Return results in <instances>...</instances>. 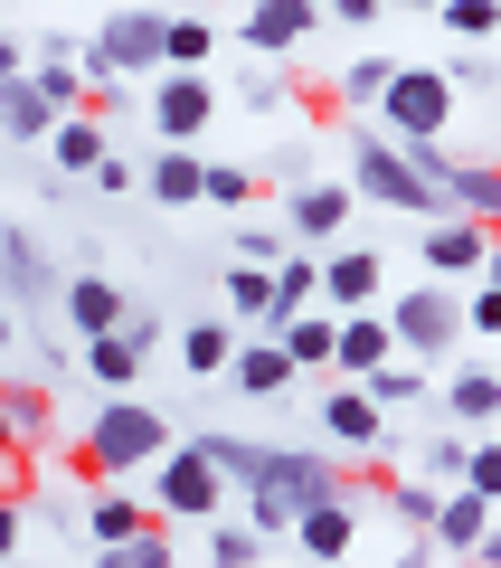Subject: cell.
Returning a JSON list of instances; mask_svg holds the SVG:
<instances>
[{
	"label": "cell",
	"instance_id": "obj_36",
	"mask_svg": "<svg viewBox=\"0 0 501 568\" xmlns=\"http://www.w3.org/2000/svg\"><path fill=\"white\" fill-rule=\"evenodd\" d=\"M388 77H398V58H360V67H341V104H379Z\"/></svg>",
	"mask_w": 501,
	"mask_h": 568
},
{
	"label": "cell",
	"instance_id": "obj_49",
	"mask_svg": "<svg viewBox=\"0 0 501 568\" xmlns=\"http://www.w3.org/2000/svg\"><path fill=\"white\" fill-rule=\"evenodd\" d=\"M407 10H436V0H407Z\"/></svg>",
	"mask_w": 501,
	"mask_h": 568
},
{
	"label": "cell",
	"instance_id": "obj_26",
	"mask_svg": "<svg viewBox=\"0 0 501 568\" xmlns=\"http://www.w3.org/2000/svg\"><path fill=\"white\" fill-rule=\"evenodd\" d=\"M227 361H237V332H227V323H190L181 332V369H190V379H218Z\"/></svg>",
	"mask_w": 501,
	"mask_h": 568
},
{
	"label": "cell",
	"instance_id": "obj_29",
	"mask_svg": "<svg viewBox=\"0 0 501 568\" xmlns=\"http://www.w3.org/2000/svg\"><path fill=\"white\" fill-rule=\"evenodd\" d=\"M360 388H369V407H407V398H426V361H379Z\"/></svg>",
	"mask_w": 501,
	"mask_h": 568
},
{
	"label": "cell",
	"instance_id": "obj_33",
	"mask_svg": "<svg viewBox=\"0 0 501 568\" xmlns=\"http://www.w3.org/2000/svg\"><path fill=\"white\" fill-rule=\"evenodd\" d=\"M256 559H265V530H246V521L208 530V568H256Z\"/></svg>",
	"mask_w": 501,
	"mask_h": 568
},
{
	"label": "cell",
	"instance_id": "obj_8",
	"mask_svg": "<svg viewBox=\"0 0 501 568\" xmlns=\"http://www.w3.org/2000/svg\"><path fill=\"white\" fill-rule=\"evenodd\" d=\"M417 256H426V275L436 284H463V275H482V256H492V227H473V219H426V237H417Z\"/></svg>",
	"mask_w": 501,
	"mask_h": 568
},
{
	"label": "cell",
	"instance_id": "obj_39",
	"mask_svg": "<svg viewBox=\"0 0 501 568\" xmlns=\"http://www.w3.org/2000/svg\"><path fill=\"white\" fill-rule=\"evenodd\" d=\"M436 503H444L436 484H388V511H398V521H417V530L436 521Z\"/></svg>",
	"mask_w": 501,
	"mask_h": 568
},
{
	"label": "cell",
	"instance_id": "obj_41",
	"mask_svg": "<svg viewBox=\"0 0 501 568\" xmlns=\"http://www.w3.org/2000/svg\"><path fill=\"white\" fill-rule=\"evenodd\" d=\"M20 530H29V511H20V493H0V568L20 559Z\"/></svg>",
	"mask_w": 501,
	"mask_h": 568
},
{
	"label": "cell",
	"instance_id": "obj_20",
	"mask_svg": "<svg viewBox=\"0 0 501 568\" xmlns=\"http://www.w3.org/2000/svg\"><path fill=\"white\" fill-rule=\"evenodd\" d=\"M200 152H190V142H161V152H152V171H142V190H152V200L161 209H200Z\"/></svg>",
	"mask_w": 501,
	"mask_h": 568
},
{
	"label": "cell",
	"instance_id": "obj_47",
	"mask_svg": "<svg viewBox=\"0 0 501 568\" xmlns=\"http://www.w3.org/2000/svg\"><path fill=\"white\" fill-rule=\"evenodd\" d=\"M10 342H20V332H10V304H0V361H10Z\"/></svg>",
	"mask_w": 501,
	"mask_h": 568
},
{
	"label": "cell",
	"instance_id": "obj_46",
	"mask_svg": "<svg viewBox=\"0 0 501 568\" xmlns=\"http://www.w3.org/2000/svg\"><path fill=\"white\" fill-rule=\"evenodd\" d=\"M473 568H501V521L482 530V549H473Z\"/></svg>",
	"mask_w": 501,
	"mask_h": 568
},
{
	"label": "cell",
	"instance_id": "obj_43",
	"mask_svg": "<svg viewBox=\"0 0 501 568\" xmlns=\"http://www.w3.org/2000/svg\"><path fill=\"white\" fill-rule=\"evenodd\" d=\"M95 181H104V190H142V171L123 162V152H104V162H95Z\"/></svg>",
	"mask_w": 501,
	"mask_h": 568
},
{
	"label": "cell",
	"instance_id": "obj_35",
	"mask_svg": "<svg viewBox=\"0 0 501 568\" xmlns=\"http://www.w3.org/2000/svg\"><path fill=\"white\" fill-rule=\"evenodd\" d=\"M436 20L454 29V39H492V29H501V0H436Z\"/></svg>",
	"mask_w": 501,
	"mask_h": 568
},
{
	"label": "cell",
	"instance_id": "obj_42",
	"mask_svg": "<svg viewBox=\"0 0 501 568\" xmlns=\"http://www.w3.org/2000/svg\"><path fill=\"white\" fill-rule=\"evenodd\" d=\"M237 256H246V265H284V237H275V227H246Z\"/></svg>",
	"mask_w": 501,
	"mask_h": 568
},
{
	"label": "cell",
	"instance_id": "obj_32",
	"mask_svg": "<svg viewBox=\"0 0 501 568\" xmlns=\"http://www.w3.org/2000/svg\"><path fill=\"white\" fill-rule=\"evenodd\" d=\"M246 200H256V171H237V162L200 171V209H246Z\"/></svg>",
	"mask_w": 501,
	"mask_h": 568
},
{
	"label": "cell",
	"instance_id": "obj_14",
	"mask_svg": "<svg viewBox=\"0 0 501 568\" xmlns=\"http://www.w3.org/2000/svg\"><path fill=\"white\" fill-rule=\"evenodd\" d=\"M379 417H388V407H369V388H331V398H321V436H331V446H341V455H379L388 446V436H379Z\"/></svg>",
	"mask_w": 501,
	"mask_h": 568
},
{
	"label": "cell",
	"instance_id": "obj_12",
	"mask_svg": "<svg viewBox=\"0 0 501 568\" xmlns=\"http://www.w3.org/2000/svg\"><path fill=\"white\" fill-rule=\"evenodd\" d=\"M237 39L256 48V58H294V48L313 39V0H246Z\"/></svg>",
	"mask_w": 501,
	"mask_h": 568
},
{
	"label": "cell",
	"instance_id": "obj_38",
	"mask_svg": "<svg viewBox=\"0 0 501 568\" xmlns=\"http://www.w3.org/2000/svg\"><path fill=\"white\" fill-rule=\"evenodd\" d=\"M463 446H473V436H436V446H426V484H463Z\"/></svg>",
	"mask_w": 501,
	"mask_h": 568
},
{
	"label": "cell",
	"instance_id": "obj_15",
	"mask_svg": "<svg viewBox=\"0 0 501 568\" xmlns=\"http://www.w3.org/2000/svg\"><path fill=\"white\" fill-rule=\"evenodd\" d=\"M379 361H398V332H388V313L369 304V313H341V342H331V369L341 379H369Z\"/></svg>",
	"mask_w": 501,
	"mask_h": 568
},
{
	"label": "cell",
	"instance_id": "obj_11",
	"mask_svg": "<svg viewBox=\"0 0 501 568\" xmlns=\"http://www.w3.org/2000/svg\"><path fill=\"white\" fill-rule=\"evenodd\" d=\"M58 304H67V323H76V342H104V332H123L133 294L104 284V275H58Z\"/></svg>",
	"mask_w": 501,
	"mask_h": 568
},
{
	"label": "cell",
	"instance_id": "obj_30",
	"mask_svg": "<svg viewBox=\"0 0 501 568\" xmlns=\"http://www.w3.org/2000/svg\"><path fill=\"white\" fill-rule=\"evenodd\" d=\"M0 417H10V436H48V388H29V379H0Z\"/></svg>",
	"mask_w": 501,
	"mask_h": 568
},
{
	"label": "cell",
	"instance_id": "obj_25",
	"mask_svg": "<svg viewBox=\"0 0 501 568\" xmlns=\"http://www.w3.org/2000/svg\"><path fill=\"white\" fill-rule=\"evenodd\" d=\"M275 342L294 351V369H331V342H341V313H321V304H313V313H294V323L275 332Z\"/></svg>",
	"mask_w": 501,
	"mask_h": 568
},
{
	"label": "cell",
	"instance_id": "obj_1",
	"mask_svg": "<svg viewBox=\"0 0 501 568\" xmlns=\"http://www.w3.org/2000/svg\"><path fill=\"white\" fill-rule=\"evenodd\" d=\"M171 446H181V436H171V417H161L152 398H104L95 426H85V474L123 484V474H152Z\"/></svg>",
	"mask_w": 501,
	"mask_h": 568
},
{
	"label": "cell",
	"instance_id": "obj_10",
	"mask_svg": "<svg viewBox=\"0 0 501 568\" xmlns=\"http://www.w3.org/2000/svg\"><path fill=\"white\" fill-rule=\"evenodd\" d=\"M379 284H388L379 246H341V256H321V313H369Z\"/></svg>",
	"mask_w": 501,
	"mask_h": 568
},
{
	"label": "cell",
	"instance_id": "obj_6",
	"mask_svg": "<svg viewBox=\"0 0 501 568\" xmlns=\"http://www.w3.org/2000/svg\"><path fill=\"white\" fill-rule=\"evenodd\" d=\"M444 123H454V77L444 67H398L379 95V133L417 142V133H444Z\"/></svg>",
	"mask_w": 501,
	"mask_h": 568
},
{
	"label": "cell",
	"instance_id": "obj_24",
	"mask_svg": "<svg viewBox=\"0 0 501 568\" xmlns=\"http://www.w3.org/2000/svg\"><path fill=\"white\" fill-rule=\"evenodd\" d=\"M444 407H454V426H492L501 417V379L482 361H463L454 379H444Z\"/></svg>",
	"mask_w": 501,
	"mask_h": 568
},
{
	"label": "cell",
	"instance_id": "obj_17",
	"mask_svg": "<svg viewBox=\"0 0 501 568\" xmlns=\"http://www.w3.org/2000/svg\"><path fill=\"white\" fill-rule=\"evenodd\" d=\"M58 294V265L29 246V227H0V304H39Z\"/></svg>",
	"mask_w": 501,
	"mask_h": 568
},
{
	"label": "cell",
	"instance_id": "obj_34",
	"mask_svg": "<svg viewBox=\"0 0 501 568\" xmlns=\"http://www.w3.org/2000/svg\"><path fill=\"white\" fill-rule=\"evenodd\" d=\"M95 568H181V559H171V540H161V521H152L142 540H114V549H95Z\"/></svg>",
	"mask_w": 501,
	"mask_h": 568
},
{
	"label": "cell",
	"instance_id": "obj_48",
	"mask_svg": "<svg viewBox=\"0 0 501 568\" xmlns=\"http://www.w3.org/2000/svg\"><path fill=\"white\" fill-rule=\"evenodd\" d=\"M10 455H20V436H10V417H0V465H10Z\"/></svg>",
	"mask_w": 501,
	"mask_h": 568
},
{
	"label": "cell",
	"instance_id": "obj_40",
	"mask_svg": "<svg viewBox=\"0 0 501 568\" xmlns=\"http://www.w3.org/2000/svg\"><path fill=\"white\" fill-rule=\"evenodd\" d=\"M463 332H501V284H492V275L463 294Z\"/></svg>",
	"mask_w": 501,
	"mask_h": 568
},
{
	"label": "cell",
	"instance_id": "obj_31",
	"mask_svg": "<svg viewBox=\"0 0 501 568\" xmlns=\"http://www.w3.org/2000/svg\"><path fill=\"white\" fill-rule=\"evenodd\" d=\"M208 48H218L208 20H171V29H161V67H208Z\"/></svg>",
	"mask_w": 501,
	"mask_h": 568
},
{
	"label": "cell",
	"instance_id": "obj_50",
	"mask_svg": "<svg viewBox=\"0 0 501 568\" xmlns=\"http://www.w3.org/2000/svg\"><path fill=\"white\" fill-rule=\"evenodd\" d=\"M0 493H10V465H0Z\"/></svg>",
	"mask_w": 501,
	"mask_h": 568
},
{
	"label": "cell",
	"instance_id": "obj_18",
	"mask_svg": "<svg viewBox=\"0 0 501 568\" xmlns=\"http://www.w3.org/2000/svg\"><path fill=\"white\" fill-rule=\"evenodd\" d=\"M104 152H114V142H104V123L85 114V104H76V114H58V133H48V162H58V181H76V171L95 181Z\"/></svg>",
	"mask_w": 501,
	"mask_h": 568
},
{
	"label": "cell",
	"instance_id": "obj_3",
	"mask_svg": "<svg viewBox=\"0 0 501 568\" xmlns=\"http://www.w3.org/2000/svg\"><path fill=\"white\" fill-rule=\"evenodd\" d=\"M350 200H379V209H407V219H444L436 181H417V162H407L398 142L369 123V133H350Z\"/></svg>",
	"mask_w": 501,
	"mask_h": 568
},
{
	"label": "cell",
	"instance_id": "obj_9",
	"mask_svg": "<svg viewBox=\"0 0 501 568\" xmlns=\"http://www.w3.org/2000/svg\"><path fill=\"white\" fill-rule=\"evenodd\" d=\"M350 209H360V200H350V181H294L284 237H294V246H331V237L350 227Z\"/></svg>",
	"mask_w": 501,
	"mask_h": 568
},
{
	"label": "cell",
	"instance_id": "obj_2",
	"mask_svg": "<svg viewBox=\"0 0 501 568\" xmlns=\"http://www.w3.org/2000/svg\"><path fill=\"white\" fill-rule=\"evenodd\" d=\"M379 313H388V332H398V361H454V342H473L454 284H398Z\"/></svg>",
	"mask_w": 501,
	"mask_h": 568
},
{
	"label": "cell",
	"instance_id": "obj_7",
	"mask_svg": "<svg viewBox=\"0 0 501 568\" xmlns=\"http://www.w3.org/2000/svg\"><path fill=\"white\" fill-rule=\"evenodd\" d=\"M208 114H218V85L200 67H161L152 77V142H200Z\"/></svg>",
	"mask_w": 501,
	"mask_h": 568
},
{
	"label": "cell",
	"instance_id": "obj_23",
	"mask_svg": "<svg viewBox=\"0 0 501 568\" xmlns=\"http://www.w3.org/2000/svg\"><path fill=\"white\" fill-rule=\"evenodd\" d=\"M313 304H321V256H313V246H294V256L275 265V332L294 323V313H313Z\"/></svg>",
	"mask_w": 501,
	"mask_h": 568
},
{
	"label": "cell",
	"instance_id": "obj_19",
	"mask_svg": "<svg viewBox=\"0 0 501 568\" xmlns=\"http://www.w3.org/2000/svg\"><path fill=\"white\" fill-rule=\"evenodd\" d=\"M227 379H237L246 398H284V388H294V351H284L275 332H265V342H237V361H227Z\"/></svg>",
	"mask_w": 501,
	"mask_h": 568
},
{
	"label": "cell",
	"instance_id": "obj_28",
	"mask_svg": "<svg viewBox=\"0 0 501 568\" xmlns=\"http://www.w3.org/2000/svg\"><path fill=\"white\" fill-rule=\"evenodd\" d=\"M227 313L237 323H275V265H237L227 275Z\"/></svg>",
	"mask_w": 501,
	"mask_h": 568
},
{
	"label": "cell",
	"instance_id": "obj_21",
	"mask_svg": "<svg viewBox=\"0 0 501 568\" xmlns=\"http://www.w3.org/2000/svg\"><path fill=\"white\" fill-rule=\"evenodd\" d=\"M48 133H58V104H48L29 77H10L0 85V142H48Z\"/></svg>",
	"mask_w": 501,
	"mask_h": 568
},
{
	"label": "cell",
	"instance_id": "obj_4",
	"mask_svg": "<svg viewBox=\"0 0 501 568\" xmlns=\"http://www.w3.org/2000/svg\"><path fill=\"white\" fill-rule=\"evenodd\" d=\"M152 521H227V474L200 446H171L152 465Z\"/></svg>",
	"mask_w": 501,
	"mask_h": 568
},
{
	"label": "cell",
	"instance_id": "obj_44",
	"mask_svg": "<svg viewBox=\"0 0 501 568\" xmlns=\"http://www.w3.org/2000/svg\"><path fill=\"white\" fill-rule=\"evenodd\" d=\"M10 77H29V48L10 39V29H0V85H10Z\"/></svg>",
	"mask_w": 501,
	"mask_h": 568
},
{
	"label": "cell",
	"instance_id": "obj_22",
	"mask_svg": "<svg viewBox=\"0 0 501 568\" xmlns=\"http://www.w3.org/2000/svg\"><path fill=\"white\" fill-rule=\"evenodd\" d=\"M85 530H95V549L142 540V530H152V503H133V493H114V484H104L95 503H85Z\"/></svg>",
	"mask_w": 501,
	"mask_h": 568
},
{
	"label": "cell",
	"instance_id": "obj_37",
	"mask_svg": "<svg viewBox=\"0 0 501 568\" xmlns=\"http://www.w3.org/2000/svg\"><path fill=\"white\" fill-rule=\"evenodd\" d=\"M463 484H473L482 503H501V446H492V436H473V446H463Z\"/></svg>",
	"mask_w": 501,
	"mask_h": 568
},
{
	"label": "cell",
	"instance_id": "obj_27",
	"mask_svg": "<svg viewBox=\"0 0 501 568\" xmlns=\"http://www.w3.org/2000/svg\"><path fill=\"white\" fill-rule=\"evenodd\" d=\"M85 369H95L114 398H133V379H142V351L123 342V332H104V342H85Z\"/></svg>",
	"mask_w": 501,
	"mask_h": 568
},
{
	"label": "cell",
	"instance_id": "obj_5",
	"mask_svg": "<svg viewBox=\"0 0 501 568\" xmlns=\"http://www.w3.org/2000/svg\"><path fill=\"white\" fill-rule=\"evenodd\" d=\"M161 10H114V20L85 39V85H123V77H152L161 67Z\"/></svg>",
	"mask_w": 501,
	"mask_h": 568
},
{
	"label": "cell",
	"instance_id": "obj_13",
	"mask_svg": "<svg viewBox=\"0 0 501 568\" xmlns=\"http://www.w3.org/2000/svg\"><path fill=\"white\" fill-rule=\"evenodd\" d=\"M492 511H501V503H482L473 484H454V493L436 503V521H426V540H436L444 559H473V549H482V530H492Z\"/></svg>",
	"mask_w": 501,
	"mask_h": 568
},
{
	"label": "cell",
	"instance_id": "obj_16",
	"mask_svg": "<svg viewBox=\"0 0 501 568\" xmlns=\"http://www.w3.org/2000/svg\"><path fill=\"white\" fill-rule=\"evenodd\" d=\"M294 540H303V559H350V540H360V511H350V493H331V503H303V511H294Z\"/></svg>",
	"mask_w": 501,
	"mask_h": 568
},
{
	"label": "cell",
	"instance_id": "obj_45",
	"mask_svg": "<svg viewBox=\"0 0 501 568\" xmlns=\"http://www.w3.org/2000/svg\"><path fill=\"white\" fill-rule=\"evenodd\" d=\"M331 20H350V29H369V20H379V0H331Z\"/></svg>",
	"mask_w": 501,
	"mask_h": 568
}]
</instances>
